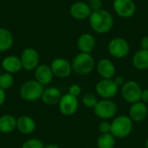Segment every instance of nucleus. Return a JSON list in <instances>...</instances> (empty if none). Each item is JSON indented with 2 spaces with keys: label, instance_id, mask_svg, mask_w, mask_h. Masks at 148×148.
<instances>
[{
  "label": "nucleus",
  "instance_id": "1",
  "mask_svg": "<svg viewBox=\"0 0 148 148\" xmlns=\"http://www.w3.org/2000/svg\"><path fill=\"white\" fill-rule=\"evenodd\" d=\"M89 25L91 29L98 34H106L109 32L114 26V17L112 14L104 9L92 11L89 18Z\"/></svg>",
  "mask_w": 148,
  "mask_h": 148
},
{
  "label": "nucleus",
  "instance_id": "2",
  "mask_svg": "<svg viewBox=\"0 0 148 148\" xmlns=\"http://www.w3.org/2000/svg\"><path fill=\"white\" fill-rule=\"evenodd\" d=\"M71 65L74 72L80 75H86L94 70L95 61L91 54L80 52L74 57Z\"/></svg>",
  "mask_w": 148,
  "mask_h": 148
},
{
  "label": "nucleus",
  "instance_id": "3",
  "mask_svg": "<svg viewBox=\"0 0 148 148\" xmlns=\"http://www.w3.org/2000/svg\"><path fill=\"white\" fill-rule=\"evenodd\" d=\"M134 128V121L127 115H120L111 122V134L117 139L129 136Z\"/></svg>",
  "mask_w": 148,
  "mask_h": 148
},
{
  "label": "nucleus",
  "instance_id": "4",
  "mask_svg": "<svg viewBox=\"0 0 148 148\" xmlns=\"http://www.w3.org/2000/svg\"><path fill=\"white\" fill-rule=\"evenodd\" d=\"M44 90V86L36 80H29L25 82L19 89L20 97L29 102H33L42 98Z\"/></svg>",
  "mask_w": 148,
  "mask_h": 148
},
{
  "label": "nucleus",
  "instance_id": "5",
  "mask_svg": "<svg viewBox=\"0 0 148 148\" xmlns=\"http://www.w3.org/2000/svg\"><path fill=\"white\" fill-rule=\"evenodd\" d=\"M94 112L98 118L103 121H108L113 119L116 115L118 112V107L117 104L112 100L101 99L95 107Z\"/></svg>",
  "mask_w": 148,
  "mask_h": 148
},
{
  "label": "nucleus",
  "instance_id": "6",
  "mask_svg": "<svg viewBox=\"0 0 148 148\" xmlns=\"http://www.w3.org/2000/svg\"><path fill=\"white\" fill-rule=\"evenodd\" d=\"M142 88L135 81H127L121 86V95L125 101L128 103H135L141 101Z\"/></svg>",
  "mask_w": 148,
  "mask_h": 148
},
{
  "label": "nucleus",
  "instance_id": "7",
  "mask_svg": "<svg viewBox=\"0 0 148 148\" xmlns=\"http://www.w3.org/2000/svg\"><path fill=\"white\" fill-rule=\"evenodd\" d=\"M108 50L113 57L116 59H123L129 54L130 45L125 38L114 37L109 41Z\"/></svg>",
  "mask_w": 148,
  "mask_h": 148
},
{
  "label": "nucleus",
  "instance_id": "8",
  "mask_svg": "<svg viewBox=\"0 0 148 148\" xmlns=\"http://www.w3.org/2000/svg\"><path fill=\"white\" fill-rule=\"evenodd\" d=\"M95 92L101 99L112 100L119 92V87L113 79H101L95 85Z\"/></svg>",
  "mask_w": 148,
  "mask_h": 148
},
{
  "label": "nucleus",
  "instance_id": "9",
  "mask_svg": "<svg viewBox=\"0 0 148 148\" xmlns=\"http://www.w3.org/2000/svg\"><path fill=\"white\" fill-rule=\"evenodd\" d=\"M79 108V101L77 97L71 95L65 94L62 96L59 103L58 108L62 114L65 116H72L76 113Z\"/></svg>",
  "mask_w": 148,
  "mask_h": 148
},
{
  "label": "nucleus",
  "instance_id": "10",
  "mask_svg": "<svg viewBox=\"0 0 148 148\" xmlns=\"http://www.w3.org/2000/svg\"><path fill=\"white\" fill-rule=\"evenodd\" d=\"M39 54L33 48H26L22 51L20 60L22 67L27 71L35 70L39 65Z\"/></svg>",
  "mask_w": 148,
  "mask_h": 148
},
{
  "label": "nucleus",
  "instance_id": "11",
  "mask_svg": "<svg viewBox=\"0 0 148 148\" xmlns=\"http://www.w3.org/2000/svg\"><path fill=\"white\" fill-rule=\"evenodd\" d=\"M113 8L116 15L122 18H130L136 11V4L134 0H114Z\"/></svg>",
  "mask_w": 148,
  "mask_h": 148
},
{
  "label": "nucleus",
  "instance_id": "12",
  "mask_svg": "<svg viewBox=\"0 0 148 148\" xmlns=\"http://www.w3.org/2000/svg\"><path fill=\"white\" fill-rule=\"evenodd\" d=\"M49 66L53 72V75L61 79L69 77L73 70L71 63L67 59L62 57L55 58L51 62Z\"/></svg>",
  "mask_w": 148,
  "mask_h": 148
},
{
  "label": "nucleus",
  "instance_id": "13",
  "mask_svg": "<svg viewBox=\"0 0 148 148\" xmlns=\"http://www.w3.org/2000/svg\"><path fill=\"white\" fill-rule=\"evenodd\" d=\"M69 13L76 20H85L89 18L92 10L90 9L88 3L78 1L71 4L69 8Z\"/></svg>",
  "mask_w": 148,
  "mask_h": 148
},
{
  "label": "nucleus",
  "instance_id": "14",
  "mask_svg": "<svg viewBox=\"0 0 148 148\" xmlns=\"http://www.w3.org/2000/svg\"><path fill=\"white\" fill-rule=\"evenodd\" d=\"M96 71L102 79H114L116 69L114 63L110 59L102 58L96 64Z\"/></svg>",
  "mask_w": 148,
  "mask_h": 148
},
{
  "label": "nucleus",
  "instance_id": "15",
  "mask_svg": "<svg viewBox=\"0 0 148 148\" xmlns=\"http://www.w3.org/2000/svg\"><path fill=\"white\" fill-rule=\"evenodd\" d=\"M148 115V108L146 103L140 101L131 104L129 108V117L134 122H141Z\"/></svg>",
  "mask_w": 148,
  "mask_h": 148
},
{
  "label": "nucleus",
  "instance_id": "16",
  "mask_svg": "<svg viewBox=\"0 0 148 148\" xmlns=\"http://www.w3.org/2000/svg\"><path fill=\"white\" fill-rule=\"evenodd\" d=\"M77 48L82 53L91 54L96 46V40L90 33H83L77 39Z\"/></svg>",
  "mask_w": 148,
  "mask_h": 148
},
{
  "label": "nucleus",
  "instance_id": "17",
  "mask_svg": "<svg viewBox=\"0 0 148 148\" xmlns=\"http://www.w3.org/2000/svg\"><path fill=\"white\" fill-rule=\"evenodd\" d=\"M53 72L50 66L47 64H39L35 69V78L42 86L49 85L53 81Z\"/></svg>",
  "mask_w": 148,
  "mask_h": 148
},
{
  "label": "nucleus",
  "instance_id": "18",
  "mask_svg": "<svg viewBox=\"0 0 148 148\" xmlns=\"http://www.w3.org/2000/svg\"><path fill=\"white\" fill-rule=\"evenodd\" d=\"M1 66L5 72L12 75L18 73L23 69L20 57L16 56H5L1 62Z\"/></svg>",
  "mask_w": 148,
  "mask_h": 148
},
{
  "label": "nucleus",
  "instance_id": "19",
  "mask_svg": "<svg viewBox=\"0 0 148 148\" xmlns=\"http://www.w3.org/2000/svg\"><path fill=\"white\" fill-rule=\"evenodd\" d=\"M62 96V92L58 88L49 87L47 88H44L41 99L44 104L48 106H54L59 103Z\"/></svg>",
  "mask_w": 148,
  "mask_h": 148
},
{
  "label": "nucleus",
  "instance_id": "20",
  "mask_svg": "<svg viewBox=\"0 0 148 148\" xmlns=\"http://www.w3.org/2000/svg\"><path fill=\"white\" fill-rule=\"evenodd\" d=\"M16 129L22 134H30L36 130V121L28 115H22L16 119Z\"/></svg>",
  "mask_w": 148,
  "mask_h": 148
},
{
  "label": "nucleus",
  "instance_id": "21",
  "mask_svg": "<svg viewBox=\"0 0 148 148\" xmlns=\"http://www.w3.org/2000/svg\"><path fill=\"white\" fill-rule=\"evenodd\" d=\"M132 63L138 70L148 69V50L142 49L138 50L132 58Z\"/></svg>",
  "mask_w": 148,
  "mask_h": 148
},
{
  "label": "nucleus",
  "instance_id": "22",
  "mask_svg": "<svg viewBox=\"0 0 148 148\" xmlns=\"http://www.w3.org/2000/svg\"><path fill=\"white\" fill-rule=\"evenodd\" d=\"M14 43L12 33L6 28H0V52H6Z\"/></svg>",
  "mask_w": 148,
  "mask_h": 148
},
{
  "label": "nucleus",
  "instance_id": "23",
  "mask_svg": "<svg viewBox=\"0 0 148 148\" xmlns=\"http://www.w3.org/2000/svg\"><path fill=\"white\" fill-rule=\"evenodd\" d=\"M16 128V118L11 114H3L0 117V132L10 134Z\"/></svg>",
  "mask_w": 148,
  "mask_h": 148
},
{
  "label": "nucleus",
  "instance_id": "24",
  "mask_svg": "<svg viewBox=\"0 0 148 148\" xmlns=\"http://www.w3.org/2000/svg\"><path fill=\"white\" fill-rule=\"evenodd\" d=\"M115 137L111 134H101L97 139V147L98 148H114L115 147Z\"/></svg>",
  "mask_w": 148,
  "mask_h": 148
},
{
  "label": "nucleus",
  "instance_id": "25",
  "mask_svg": "<svg viewBox=\"0 0 148 148\" xmlns=\"http://www.w3.org/2000/svg\"><path fill=\"white\" fill-rule=\"evenodd\" d=\"M98 101H99V100L96 97V95L92 93H86L85 95H83V96L82 98V102L83 106L88 108L94 109L95 107L96 106V104L98 103Z\"/></svg>",
  "mask_w": 148,
  "mask_h": 148
},
{
  "label": "nucleus",
  "instance_id": "26",
  "mask_svg": "<svg viewBox=\"0 0 148 148\" xmlns=\"http://www.w3.org/2000/svg\"><path fill=\"white\" fill-rule=\"evenodd\" d=\"M14 84V77L12 74L10 73H3L0 75V88L3 90L10 88Z\"/></svg>",
  "mask_w": 148,
  "mask_h": 148
},
{
  "label": "nucleus",
  "instance_id": "27",
  "mask_svg": "<svg viewBox=\"0 0 148 148\" xmlns=\"http://www.w3.org/2000/svg\"><path fill=\"white\" fill-rule=\"evenodd\" d=\"M44 145L39 139L32 138L27 140L22 146V148H44Z\"/></svg>",
  "mask_w": 148,
  "mask_h": 148
},
{
  "label": "nucleus",
  "instance_id": "28",
  "mask_svg": "<svg viewBox=\"0 0 148 148\" xmlns=\"http://www.w3.org/2000/svg\"><path fill=\"white\" fill-rule=\"evenodd\" d=\"M98 130L101 134H109L111 132V122H109L108 121H101L98 126Z\"/></svg>",
  "mask_w": 148,
  "mask_h": 148
},
{
  "label": "nucleus",
  "instance_id": "29",
  "mask_svg": "<svg viewBox=\"0 0 148 148\" xmlns=\"http://www.w3.org/2000/svg\"><path fill=\"white\" fill-rule=\"evenodd\" d=\"M69 95H73V96H75V97H78L81 93H82V88L80 85L78 84H72L69 88V92H68Z\"/></svg>",
  "mask_w": 148,
  "mask_h": 148
},
{
  "label": "nucleus",
  "instance_id": "30",
  "mask_svg": "<svg viewBox=\"0 0 148 148\" xmlns=\"http://www.w3.org/2000/svg\"><path fill=\"white\" fill-rule=\"evenodd\" d=\"M88 3L90 9L92 10V11H95V10H98L101 9L102 0H89Z\"/></svg>",
  "mask_w": 148,
  "mask_h": 148
},
{
  "label": "nucleus",
  "instance_id": "31",
  "mask_svg": "<svg viewBox=\"0 0 148 148\" xmlns=\"http://www.w3.org/2000/svg\"><path fill=\"white\" fill-rule=\"evenodd\" d=\"M140 47L142 49L148 50V36H144L140 41Z\"/></svg>",
  "mask_w": 148,
  "mask_h": 148
},
{
  "label": "nucleus",
  "instance_id": "32",
  "mask_svg": "<svg viewBox=\"0 0 148 148\" xmlns=\"http://www.w3.org/2000/svg\"><path fill=\"white\" fill-rule=\"evenodd\" d=\"M113 80L114 81L115 84H116L119 88H120V87H121V86L125 83L124 79H123V77H122V76H116V77L114 76Z\"/></svg>",
  "mask_w": 148,
  "mask_h": 148
},
{
  "label": "nucleus",
  "instance_id": "33",
  "mask_svg": "<svg viewBox=\"0 0 148 148\" xmlns=\"http://www.w3.org/2000/svg\"><path fill=\"white\" fill-rule=\"evenodd\" d=\"M5 100H6L5 90H3V88H0V107H2L3 105V103L5 102Z\"/></svg>",
  "mask_w": 148,
  "mask_h": 148
},
{
  "label": "nucleus",
  "instance_id": "34",
  "mask_svg": "<svg viewBox=\"0 0 148 148\" xmlns=\"http://www.w3.org/2000/svg\"><path fill=\"white\" fill-rule=\"evenodd\" d=\"M141 101L144 103H148V88L143 89L142 94H141Z\"/></svg>",
  "mask_w": 148,
  "mask_h": 148
},
{
  "label": "nucleus",
  "instance_id": "35",
  "mask_svg": "<svg viewBox=\"0 0 148 148\" xmlns=\"http://www.w3.org/2000/svg\"><path fill=\"white\" fill-rule=\"evenodd\" d=\"M44 148H61L59 146L57 145H55V144H50V145H48L46 146Z\"/></svg>",
  "mask_w": 148,
  "mask_h": 148
},
{
  "label": "nucleus",
  "instance_id": "36",
  "mask_svg": "<svg viewBox=\"0 0 148 148\" xmlns=\"http://www.w3.org/2000/svg\"><path fill=\"white\" fill-rule=\"evenodd\" d=\"M146 148H148V137L147 140H146Z\"/></svg>",
  "mask_w": 148,
  "mask_h": 148
},
{
  "label": "nucleus",
  "instance_id": "37",
  "mask_svg": "<svg viewBox=\"0 0 148 148\" xmlns=\"http://www.w3.org/2000/svg\"><path fill=\"white\" fill-rule=\"evenodd\" d=\"M102 1H108V2H109V1H114V0H102Z\"/></svg>",
  "mask_w": 148,
  "mask_h": 148
},
{
  "label": "nucleus",
  "instance_id": "38",
  "mask_svg": "<svg viewBox=\"0 0 148 148\" xmlns=\"http://www.w3.org/2000/svg\"><path fill=\"white\" fill-rule=\"evenodd\" d=\"M0 75H1V74H0Z\"/></svg>",
  "mask_w": 148,
  "mask_h": 148
}]
</instances>
